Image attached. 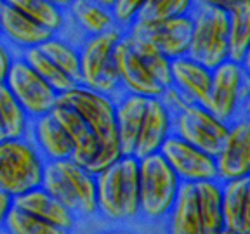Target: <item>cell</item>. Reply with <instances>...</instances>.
Segmentation results:
<instances>
[{"mask_svg": "<svg viewBox=\"0 0 250 234\" xmlns=\"http://www.w3.org/2000/svg\"><path fill=\"white\" fill-rule=\"evenodd\" d=\"M58 101L71 106L87 121L99 140V151L87 170L96 176L124 156L117 134V121H115V98L89 87L77 85L59 94Z\"/></svg>", "mask_w": 250, "mask_h": 234, "instance_id": "6da1fadb", "label": "cell"}, {"mask_svg": "<svg viewBox=\"0 0 250 234\" xmlns=\"http://www.w3.org/2000/svg\"><path fill=\"white\" fill-rule=\"evenodd\" d=\"M98 214L109 222H132L141 217L139 160L124 155L108 168L96 174Z\"/></svg>", "mask_w": 250, "mask_h": 234, "instance_id": "7a4b0ae2", "label": "cell"}, {"mask_svg": "<svg viewBox=\"0 0 250 234\" xmlns=\"http://www.w3.org/2000/svg\"><path fill=\"white\" fill-rule=\"evenodd\" d=\"M42 187L70 208L77 217L98 215L96 176L73 158L47 161Z\"/></svg>", "mask_w": 250, "mask_h": 234, "instance_id": "3957f363", "label": "cell"}, {"mask_svg": "<svg viewBox=\"0 0 250 234\" xmlns=\"http://www.w3.org/2000/svg\"><path fill=\"white\" fill-rule=\"evenodd\" d=\"M181 180L160 153L139 158V208L149 222L165 220L176 201Z\"/></svg>", "mask_w": 250, "mask_h": 234, "instance_id": "277c9868", "label": "cell"}, {"mask_svg": "<svg viewBox=\"0 0 250 234\" xmlns=\"http://www.w3.org/2000/svg\"><path fill=\"white\" fill-rule=\"evenodd\" d=\"M45 158L30 137L0 140V187L12 198L42 186Z\"/></svg>", "mask_w": 250, "mask_h": 234, "instance_id": "5b68a950", "label": "cell"}, {"mask_svg": "<svg viewBox=\"0 0 250 234\" xmlns=\"http://www.w3.org/2000/svg\"><path fill=\"white\" fill-rule=\"evenodd\" d=\"M124 30L115 26L101 35L85 37L80 51V85L117 98L122 92L113 52Z\"/></svg>", "mask_w": 250, "mask_h": 234, "instance_id": "8992f818", "label": "cell"}, {"mask_svg": "<svg viewBox=\"0 0 250 234\" xmlns=\"http://www.w3.org/2000/svg\"><path fill=\"white\" fill-rule=\"evenodd\" d=\"M229 12L212 5H196L191 12V37L188 54L207 68L228 61Z\"/></svg>", "mask_w": 250, "mask_h": 234, "instance_id": "52a82bcc", "label": "cell"}, {"mask_svg": "<svg viewBox=\"0 0 250 234\" xmlns=\"http://www.w3.org/2000/svg\"><path fill=\"white\" fill-rule=\"evenodd\" d=\"M203 106L226 123H231L240 117H247L249 70L242 62L228 59L212 68L210 90Z\"/></svg>", "mask_w": 250, "mask_h": 234, "instance_id": "ba28073f", "label": "cell"}, {"mask_svg": "<svg viewBox=\"0 0 250 234\" xmlns=\"http://www.w3.org/2000/svg\"><path fill=\"white\" fill-rule=\"evenodd\" d=\"M229 123L223 121L203 104L188 102L172 115V134L202 151L215 156L226 139Z\"/></svg>", "mask_w": 250, "mask_h": 234, "instance_id": "9c48e42d", "label": "cell"}, {"mask_svg": "<svg viewBox=\"0 0 250 234\" xmlns=\"http://www.w3.org/2000/svg\"><path fill=\"white\" fill-rule=\"evenodd\" d=\"M4 85L11 90L31 120L51 113L59 98V94L21 56L14 59Z\"/></svg>", "mask_w": 250, "mask_h": 234, "instance_id": "30bf717a", "label": "cell"}, {"mask_svg": "<svg viewBox=\"0 0 250 234\" xmlns=\"http://www.w3.org/2000/svg\"><path fill=\"white\" fill-rule=\"evenodd\" d=\"M130 35L149 40L168 59H176L188 54L191 37V14L176 16L162 21L136 20L127 30Z\"/></svg>", "mask_w": 250, "mask_h": 234, "instance_id": "8fae6325", "label": "cell"}, {"mask_svg": "<svg viewBox=\"0 0 250 234\" xmlns=\"http://www.w3.org/2000/svg\"><path fill=\"white\" fill-rule=\"evenodd\" d=\"M158 153L167 160L181 182L217 179L214 156L189 144L188 140L181 139L176 134H170L165 139Z\"/></svg>", "mask_w": 250, "mask_h": 234, "instance_id": "7c38bea8", "label": "cell"}, {"mask_svg": "<svg viewBox=\"0 0 250 234\" xmlns=\"http://www.w3.org/2000/svg\"><path fill=\"white\" fill-rule=\"evenodd\" d=\"M215 172L221 182L250 176V121L240 117L229 123L226 139L217 151Z\"/></svg>", "mask_w": 250, "mask_h": 234, "instance_id": "4fadbf2b", "label": "cell"}, {"mask_svg": "<svg viewBox=\"0 0 250 234\" xmlns=\"http://www.w3.org/2000/svg\"><path fill=\"white\" fill-rule=\"evenodd\" d=\"M113 61L122 92L139 94L145 98H160L162 96L165 89L153 78V75L145 66V62L136 54L127 31L122 33L120 40L115 45Z\"/></svg>", "mask_w": 250, "mask_h": 234, "instance_id": "5bb4252c", "label": "cell"}, {"mask_svg": "<svg viewBox=\"0 0 250 234\" xmlns=\"http://www.w3.org/2000/svg\"><path fill=\"white\" fill-rule=\"evenodd\" d=\"M172 134V111L160 98H148L145 118L137 134L134 153L137 160L153 153H158L162 144Z\"/></svg>", "mask_w": 250, "mask_h": 234, "instance_id": "9a60e30c", "label": "cell"}, {"mask_svg": "<svg viewBox=\"0 0 250 234\" xmlns=\"http://www.w3.org/2000/svg\"><path fill=\"white\" fill-rule=\"evenodd\" d=\"M51 113L64 129V132L70 136L71 144H73L71 158L82 167L89 168V165L92 163V160L99 151V140L94 136L92 129L71 106L64 104L61 101L56 102Z\"/></svg>", "mask_w": 250, "mask_h": 234, "instance_id": "2e32d148", "label": "cell"}, {"mask_svg": "<svg viewBox=\"0 0 250 234\" xmlns=\"http://www.w3.org/2000/svg\"><path fill=\"white\" fill-rule=\"evenodd\" d=\"M212 83V70L189 56L170 61V85L181 92L186 102L203 104Z\"/></svg>", "mask_w": 250, "mask_h": 234, "instance_id": "e0dca14e", "label": "cell"}, {"mask_svg": "<svg viewBox=\"0 0 250 234\" xmlns=\"http://www.w3.org/2000/svg\"><path fill=\"white\" fill-rule=\"evenodd\" d=\"M223 233H250V176L223 182Z\"/></svg>", "mask_w": 250, "mask_h": 234, "instance_id": "ac0fdd59", "label": "cell"}, {"mask_svg": "<svg viewBox=\"0 0 250 234\" xmlns=\"http://www.w3.org/2000/svg\"><path fill=\"white\" fill-rule=\"evenodd\" d=\"M14 205L42 218L45 222L52 224L61 233H68L77 224V215L70 208L64 207L59 199H56L51 193L45 191L42 186L33 187L30 191L16 196Z\"/></svg>", "mask_w": 250, "mask_h": 234, "instance_id": "d6986e66", "label": "cell"}, {"mask_svg": "<svg viewBox=\"0 0 250 234\" xmlns=\"http://www.w3.org/2000/svg\"><path fill=\"white\" fill-rule=\"evenodd\" d=\"M0 37L11 47L23 52L26 49L40 47L47 39H51L52 33L20 11L4 5L0 14Z\"/></svg>", "mask_w": 250, "mask_h": 234, "instance_id": "ffe728a7", "label": "cell"}, {"mask_svg": "<svg viewBox=\"0 0 250 234\" xmlns=\"http://www.w3.org/2000/svg\"><path fill=\"white\" fill-rule=\"evenodd\" d=\"M148 98L139 94L120 92L115 98V121L120 140L122 155H132L136 146L137 134L145 118Z\"/></svg>", "mask_w": 250, "mask_h": 234, "instance_id": "44dd1931", "label": "cell"}, {"mask_svg": "<svg viewBox=\"0 0 250 234\" xmlns=\"http://www.w3.org/2000/svg\"><path fill=\"white\" fill-rule=\"evenodd\" d=\"M28 137L42 153L45 161L64 160V158H71L73 155V144H71L70 136L64 132V129L52 117V113L33 118Z\"/></svg>", "mask_w": 250, "mask_h": 234, "instance_id": "7402d4cb", "label": "cell"}, {"mask_svg": "<svg viewBox=\"0 0 250 234\" xmlns=\"http://www.w3.org/2000/svg\"><path fill=\"white\" fill-rule=\"evenodd\" d=\"M168 231L176 234H202L195 182H181L176 201L167 215Z\"/></svg>", "mask_w": 250, "mask_h": 234, "instance_id": "603a6c76", "label": "cell"}, {"mask_svg": "<svg viewBox=\"0 0 250 234\" xmlns=\"http://www.w3.org/2000/svg\"><path fill=\"white\" fill-rule=\"evenodd\" d=\"M70 14V21L85 37L101 35L117 26L111 9L94 2V0H73L70 7L64 9Z\"/></svg>", "mask_w": 250, "mask_h": 234, "instance_id": "cb8c5ba5", "label": "cell"}, {"mask_svg": "<svg viewBox=\"0 0 250 234\" xmlns=\"http://www.w3.org/2000/svg\"><path fill=\"white\" fill-rule=\"evenodd\" d=\"M202 234L223 233V182L207 179L195 182Z\"/></svg>", "mask_w": 250, "mask_h": 234, "instance_id": "d4e9b609", "label": "cell"}, {"mask_svg": "<svg viewBox=\"0 0 250 234\" xmlns=\"http://www.w3.org/2000/svg\"><path fill=\"white\" fill-rule=\"evenodd\" d=\"M228 30V59L242 62L249 70L250 56V2L229 9Z\"/></svg>", "mask_w": 250, "mask_h": 234, "instance_id": "484cf974", "label": "cell"}, {"mask_svg": "<svg viewBox=\"0 0 250 234\" xmlns=\"http://www.w3.org/2000/svg\"><path fill=\"white\" fill-rule=\"evenodd\" d=\"M5 5L42 24L52 35H59L66 23V12L51 0H4Z\"/></svg>", "mask_w": 250, "mask_h": 234, "instance_id": "4316f807", "label": "cell"}, {"mask_svg": "<svg viewBox=\"0 0 250 234\" xmlns=\"http://www.w3.org/2000/svg\"><path fill=\"white\" fill-rule=\"evenodd\" d=\"M0 123L4 129L5 139L30 136L31 117L4 83H0Z\"/></svg>", "mask_w": 250, "mask_h": 234, "instance_id": "83f0119b", "label": "cell"}, {"mask_svg": "<svg viewBox=\"0 0 250 234\" xmlns=\"http://www.w3.org/2000/svg\"><path fill=\"white\" fill-rule=\"evenodd\" d=\"M40 51L80 85V51L73 42L61 35H52L40 45Z\"/></svg>", "mask_w": 250, "mask_h": 234, "instance_id": "f1b7e54d", "label": "cell"}, {"mask_svg": "<svg viewBox=\"0 0 250 234\" xmlns=\"http://www.w3.org/2000/svg\"><path fill=\"white\" fill-rule=\"evenodd\" d=\"M21 58H23L24 61H26L28 64H30V66L33 68V70H35L58 94L66 92V90H70L78 85L75 80H71L62 70H59L54 62L40 51V47L26 49V51L21 52Z\"/></svg>", "mask_w": 250, "mask_h": 234, "instance_id": "f546056e", "label": "cell"}, {"mask_svg": "<svg viewBox=\"0 0 250 234\" xmlns=\"http://www.w3.org/2000/svg\"><path fill=\"white\" fill-rule=\"evenodd\" d=\"M129 33V31H127ZM130 42L136 54L141 58V61L145 62V66L148 68V71L153 75L156 82L160 83L164 89L170 87V59L167 56L162 54L149 40L143 39V37L130 35Z\"/></svg>", "mask_w": 250, "mask_h": 234, "instance_id": "4dcf8cb0", "label": "cell"}, {"mask_svg": "<svg viewBox=\"0 0 250 234\" xmlns=\"http://www.w3.org/2000/svg\"><path fill=\"white\" fill-rule=\"evenodd\" d=\"M4 231L11 234H61L58 227L35 217L33 214L23 210V208L16 207L14 203H12V208L9 210L7 218H5Z\"/></svg>", "mask_w": 250, "mask_h": 234, "instance_id": "1f68e13d", "label": "cell"}, {"mask_svg": "<svg viewBox=\"0 0 250 234\" xmlns=\"http://www.w3.org/2000/svg\"><path fill=\"white\" fill-rule=\"evenodd\" d=\"M196 7L195 0H146L145 7L139 12L141 21H162L176 16L191 14Z\"/></svg>", "mask_w": 250, "mask_h": 234, "instance_id": "d6a6232c", "label": "cell"}, {"mask_svg": "<svg viewBox=\"0 0 250 234\" xmlns=\"http://www.w3.org/2000/svg\"><path fill=\"white\" fill-rule=\"evenodd\" d=\"M146 0H115L111 14L115 18V23L124 31L129 30V26L139 18V12L145 7Z\"/></svg>", "mask_w": 250, "mask_h": 234, "instance_id": "836d02e7", "label": "cell"}, {"mask_svg": "<svg viewBox=\"0 0 250 234\" xmlns=\"http://www.w3.org/2000/svg\"><path fill=\"white\" fill-rule=\"evenodd\" d=\"M16 58H18V56H14L12 47L0 37V83L5 82V78H7V75H9V70H11L12 62H14Z\"/></svg>", "mask_w": 250, "mask_h": 234, "instance_id": "e575fe53", "label": "cell"}, {"mask_svg": "<svg viewBox=\"0 0 250 234\" xmlns=\"http://www.w3.org/2000/svg\"><path fill=\"white\" fill-rule=\"evenodd\" d=\"M160 99L164 101V104L167 106L168 109L172 111V115L176 113V111H179L181 108H184V106L188 104L186 99L181 96V92L177 89H174V87H167V89L162 92Z\"/></svg>", "mask_w": 250, "mask_h": 234, "instance_id": "d590c367", "label": "cell"}, {"mask_svg": "<svg viewBox=\"0 0 250 234\" xmlns=\"http://www.w3.org/2000/svg\"><path fill=\"white\" fill-rule=\"evenodd\" d=\"M12 203H14V198L0 187V231H4L5 218H7L9 210L12 208Z\"/></svg>", "mask_w": 250, "mask_h": 234, "instance_id": "8d00e7d4", "label": "cell"}, {"mask_svg": "<svg viewBox=\"0 0 250 234\" xmlns=\"http://www.w3.org/2000/svg\"><path fill=\"white\" fill-rule=\"evenodd\" d=\"M196 5H212V7H221V9H229L236 7L240 4H245V2H250V0H195Z\"/></svg>", "mask_w": 250, "mask_h": 234, "instance_id": "74e56055", "label": "cell"}, {"mask_svg": "<svg viewBox=\"0 0 250 234\" xmlns=\"http://www.w3.org/2000/svg\"><path fill=\"white\" fill-rule=\"evenodd\" d=\"M51 2H52V4H56V5H59L61 9H68L73 0H51Z\"/></svg>", "mask_w": 250, "mask_h": 234, "instance_id": "f35d334b", "label": "cell"}, {"mask_svg": "<svg viewBox=\"0 0 250 234\" xmlns=\"http://www.w3.org/2000/svg\"><path fill=\"white\" fill-rule=\"evenodd\" d=\"M94 2H98V4L104 5V7H108V9H111L115 4V0H94Z\"/></svg>", "mask_w": 250, "mask_h": 234, "instance_id": "ab89813d", "label": "cell"}, {"mask_svg": "<svg viewBox=\"0 0 250 234\" xmlns=\"http://www.w3.org/2000/svg\"><path fill=\"white\" fill-rule=\"evenodd\" d=\"M4 5H5V2H4V0H0V14H2V9H4Z\"/></svg>", "mask_w": 250, "mask_h": 234, "instance_id": "60d3db41", "label": "cell"}]
</instances>
